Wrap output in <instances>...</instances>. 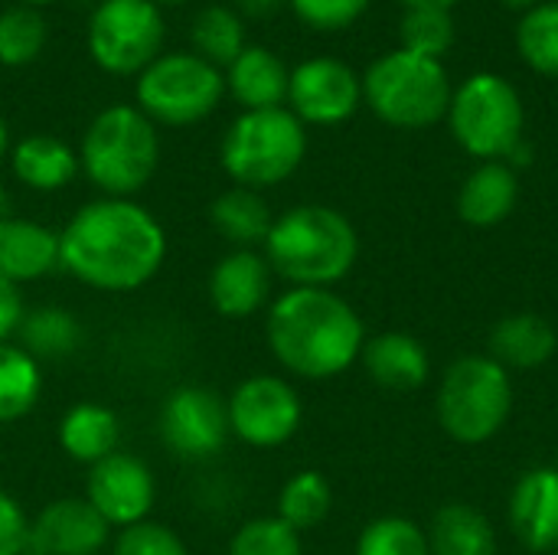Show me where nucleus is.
<instances>
[{"label":"nucleus","mask_w":558,"mask_h":555,"mask_svg":"<svg viewBox=\"0 0 558 555\" xmlns=\"http://www.w3.org/2000/svg\"><path fill=\"white\" fill-rule=\"evenodd\" d=\"M405 10H451L458 0H399Z\"/></svg>","instance_id":"obj_41"},{"label":"nucleus","mask_w":558,"mask_h":555,"mask_svg":"<svg viewBox=\"0 0 558 555\" xmlns=\"http://www.w3.org/2000/svg\"><path fill=\"white\" fill-rule=\"evenodd\" d=\"M82 324L69 307L43 304L26 307L13 343H20L33 360H65L82 347Z\"/></svg>","instance_id":"obj_27"},{"label":"nucleus","mask_w":558,"mask_h":555,"mask_svg":"<svg viewBox=\"0 0 558 555\" xmlns=\"http://www.w3.org/2000/svg\"><path fill=\"white\" fill-rule=\"evenodd\" d=\"M163 13L154 0H101L88 20V56L98 69L137 79L163 56Z\"/></svg>","instance_id":"obj_10"},{"label":"nucleus","mask_w":558,"mask_h":555,"mask_svg":"<svg viewBox=\"0 0 558 555\" xmlns=\"http://www.w3.org/2000/svg\"><path fill=\"white\" fill-rule=\"evenodd\" d=\"M363 105V79L337 56H314L291 69L284 108L307 128H333Z\"/></svg>","instance_id":"obj_13"},{"label":"nucleus","mask_w":558,"mask_h":555,"mask_svg":"<svg viewBox=\"0 0 558 555\" xmlns=\"http://www.w3.org/2000/svg\"><path fill=\"white\" fill-rule=\"evenodd\" d=\"M85 500L111 530H124L141 520H150V510L157 504V478L144 458L114 451L95 468H88Z\"/></svg>","instance_id":"obj_14"},{"label":"nucleus","mask_w":558,"mask_h":555,"mask_svg":"<svg viewBox=\"0 0 558 555\" xmlns=\"http://www.w3.org/2000/svg\"><path fill=\"white\" fill-rule=\"evenodd\" d=\"M356 555H432L428 533L405 517H379L356 540Z\"/></svg>","instance_id":"obj_33"},{"label":"nucleus","mask_w":558,"mask_h":555,"mask_svg":"<svg viewBox=\"0 0 558 555\" xmlns=\"http://www.w3.org/2000/svg\"><path fill=\"white\" fill-rule=\"evenodd\" d=\"M330 507H333L330 481L320 471H298L294 478L284 481L275 517L284 520L291 530L307 533V530H317L330 517Z\"/></svg>","instance_id":"obj_30"},{"label":"nucleus","mask_w":558,"mask_h":555,"mask_svg":"<svg viewBox=\"0 0 558 555\" xmlns=\"http://www.w3.org/2000/svg\"><path fill=\"white\" fill-rule=\"evenodd\" d=\"M520 59L546 79H558V0H546L520 16Z\"/></svg>","instance_id":"obj_32"},{"label":"nucleus","mask_w":558,"mask_h":555,"mask_svg":"<svg viewBox=\"0 0 558 555\" xmlns=\"http://www.w3.org/2000/svg\"><path fill=\"white\" fill-rule=\"evenodd\" d=\"M49 39V23L39 7L13 3L0 10V65L23 69L39 59Z\"/></svg>","instance_id":"obj_31"},{"label":"nucleus","mask_w":558,"mask_h":555,"mask_svg":"<svg viewBox=\"0 0 558 555\" xmlns=\"http://www.w3.org/2000/svg\"><path fill=\"white\" fill-rule=\"evenodd\" d=\"M23 314H26L23 288H16L13 281L0 275V343H10L16 337Z\"/></svg>","instance_id":"obj_39"},{"label":"nucleus","mask_w":558,"mask_h":555,"mask_svg":"<svg viewBox=\"0 0 558 555\" xmlns=\"http://www.w3.org/2000/svg\"><path fill=\"white\" fill-rule=\"evenodd\" d=\"M10 216H13V213H10V196H7V190L0 186V222L10 219Z\"/></svg>","instance_id":"obj_44"},{"label":"nucleus","mask_w":558,"mask_h":555,"mask_svg":"<svg viewBox=\"0 0 558 555\" xmlns=\"http://www.w3.org/2000/svg\"><path fill=\"white\" fill-rule=\"evenodd\" d=\"M226 555H304V543L301 533L291 530L284 520L255 517L232 533Z\"/></svg>","instance_id":"obj_35"},{"label":"nucleus","mask_w":558,"mask_h":555,"mask_svg":"<svg viewBox=\"0 0 558 555\" xmlns=\"http://www.w3.org/2000/svg\"><path fill=\"white\" fill-rule=\"evenodd\" d=\"M507 520L530 553L558 550V468L526 471L510 494Z\"/></svg>","instance_id":"obj_17"},{"label":"nucleus","mask_w":558,"mask_h":555,"mask_svg":"<svg viewBox=\"0 0 558 555\" xmlns=\"http://www.w3.org/2000/svg\"><path fill=\"white\" fill-rule=\"evenodd\" d=\"M226 95H232L242 111H262V108H281L288 101V82L291 69L284 59L265 46H245L232 65L222 69Z\"/></svg>","instance_id":"obj_20"},{"label":"nucleus","mask_w":558,"mask_h":555,"mask_svg":"<svg viewBox=\"0 0 558 555\" xmlns=\"http://www.w3.org/2000/svg\"><path fill=\"white\" fill-rule=\"evenodd\" d=\"M56 438L69 461L95 468L108 455L121 451V419L101 402H75L59 419Z\"/></svg>","instance_id":"obj_23"},{"label":"nucleus","mask_w":558,"mask_h":555,"mask_svg":"<svg viewBox=\"0 0 558 555\" xmlns=\"http://www.w3.org/2000/svg\"><path fill=\"white\" fill-rule=\"evenodd\" d=\"M190 39L196 56H203L216 69H226L245 49V20L235 13V7L209 3L196 13L190 26Z\"/></svg>","instance_id":"obj_29"},{"label":"nucleus","mask_w":558,"mask_h":555,"mask_svg":"<svg viewBox=\"0 0 558 555\" xmlns=\"http://www.w3.org/2000/svg\"><path fill=\"white\" fill-rule=\"evenodd\" d=\"M558 350L556 327L539 314H510L490 330V360L500 363L507 373L539 370L546 366Z\"/></svg>","instance_id":"obj_24"},{"label":"nucleus","mask_w":558,"mask_h":555,"mask_svg":"<svg viewBox=\"0 0 558 555\" xmlns=\"http://www.w3.org/2000/svg\"><path fill=\"white\" fill-rule=\"evenodd\" d=\"M78 167L101 196L134 200L160 167V131L137 105H108L82 134Z\"/></svg>","instance_id":"obj_4"},{"label":"nucleus","mask_w":558,"mask_h":555,"mask_svg":"<svg viewBox=\"0 0 558 555\" xmlns=\"http://www.w3.org/2000/svg\"><path fill=\"white\" fill-rule=\"evenodd\" d=\"M111 555H190V550L173 527L160 520H141L118 530L111 540Z\"/></svg>","instance_id":"obj_36"},{"label":"nucleus","mask_w":558,"mask_h":555,"mask_svg":"<svg viewBox=\"0 0 558 555\" xmlns=\"http://www.w3.org/2000/svg\"><path fill=\"white\" fill-rule=\"evenodd\" d=\"M134 105L157 128H190L219 108L226 79L196 52H163L134 79Z\"/></svg>","instance_id":"obj_9"},{"label":"nucleus","mask_w":558,"mask_h":555,"mask_svg":"<svg viewBox=\"0 0 558 555\" xmlns=\"http://www.w3.org/2000/svg\"><path fill=\"white\" fill-rule=\"evenodd\" d=\"M226 412H229L232 438L258 451L288 445L304 422V406L298 389L275 373H255L242 379L226 396Z\"/></svg>","instance_id":"obj_11"},{"label":"nucleus","mask_w":558,"mask_h":555,"mask_svg":"<svg viewBox=\"0 0 558 555\" xmlns=\"http://www.w3.org/2000/svg\"><path fill=\"white\" fill-rule=\"evenodd\" d=\"M43 396V363L20 343H0V425L26 419Z\"/></svg>","instance_id":"obj_28"},{"label":"nucleus","mask_w":558,"mask_h":555,"mask_svg":"<svg viewBox=\"0 0 558 555\" xmlns=\"http://www.w3.org/2000/svg\"><path fill=\"white\" fill-rule=\"evenodd\" d=\"M111 527L85 497H59L29 517V550L39 555H101Z\"/></svg>","instance_id":"obj_15"},{"label":"nucleus","mask_w":558,"mask_h":555,"mask_svg":"<svg viewBox=\"0 0 558 555\" xmlns=\"http://www.w3.org/2000/svg\"><path fill=\"white\" fill-rule=\"evenodd\" d=\"M10 147H13V137H10V124H7V118L0 114V167L10 160Z\"/></svg>","instance_id":"obj_42"},{"label":"nucleus","mask_w":558,"mask_h":555,"mask_svg":"<svg viewBox=\"0 0 558 555\" xmlns=\"http://www.w3.org/2000/svg\"><path fill=\"white\" fill-rule=\"evenodd\" d=\"M7 164L13 177L33 193H59L82 173L78 150L56 134H26L13 141Z\"/></svg>","instance_id":"obj_22"},{"label":"nucleus","mask_w":558,"mask_h":555,"mask_svg":"<svg viewBox=\"0 0 558 555\" xmlns=\"http://www.w3.org/2000/svg\"><path fill=\"white\" fill-rule=\"evenodd\" d=\"M275 288V272L258 249L226 252L206 281L209 304L226 321H248L258 311H268Z\"/></svg>","instance_id":"obj_16"},{"label":"nucleus","mask_w":558,"mask_h":555,"mask_svg":"<svg viewBox=\"0 0 558 555\" xmlns=\"http://www.w3.org/2000/svg\"><path fill=\"white\" fill-rule=\"evenodd\" d=\"M209 222L232 249H258L265 245L275 216L258 190L229 186L209 203Z\"/></svg>","instance_id":"obj_25"},{"label":"nucleus","mask_w":558,"mask_h":555,"mask_svg":"<svg viewBox=\"0 0 558 555\" xmlns=\"http://www.w3.org/2000/svg\"><path fill=\"white\" fill-rule=\"evenodd\" d=\"M288 7L304 26L320 33H337L353 26L366 13L369 0H288Z\"/></svg>","instance_id":"obj_37"},{"label":"nucleus","mask_w":558,"mask_h":555,"mask_svg":"<svg viewBox=\"0 0 558 555\" xmlns=\"http://www.w3.org/2000/svg\"><path fill=\"white\" fill-rule=\"evenodd\" d=\"M425 533L432 555H497V533L490 520L471 504H445Z\"/></svg>","instance_id":"obj_26"},{"label":"nucleus","mask_w":558,"mask_h":555,"mask_svg":"<svg viewBox=\"0 0 558 555\" xmlns=\"http://www.w3.org/2000/svg\"><path fill=\"white\" fill-rule=\"evenodd\" d=\"M553 555H558V550H556V553H553Z\"/></svg>","instance_id":"obj_48"},{"label":"nucleus","mask_w":558,"mask_h":555,"mask_svg":"<svg viewBox=\"0 0 558 555\" xmlns=\"http://www.w3.org/2000/svg\"><path fill=\"white\" fill-rule=\"evenodd\" d=\"M451 79L441 59L392 49L363 75V101L389 128L422 131L445 121L451 105Z\"/></svg>","instance_id":"obj_6"},{"label":"nucleus","mask_w":558,"mask_h":555,"mask_svg":"<svg viewBox=\"0 0 558 555\" xmlns=\"http://www.w3.org/2000/svg\"><path fill=\"white\" fill-rule=\"evenodd\" d=\"M520 200V177L504 160L477 164L458 190V216L474 229H494L507 222Z\"/></svg>","instance_id":"obj_21"},{"label":"nucleus","mask_w":558,"mask_h":555,"mask_svg":"<svg viewBox=\"0 0 558 555\" xmlns=\"http://www.w3.org/2000/svg\"><path fill=\"white\" fill-rule=\"evenodd\" d=\"M445 121L451 124L454 141L484 160H510L523 144L526 108L517 85L497 72H477L451 92Z\"/></svg>","instance_id":"obj_7"},{"label":"nucleus","mask_w":558,"mask_h":555,"mask_svg":"<svg viewBox=\"0 0 558 555\" xmlns=\"http://www.w3.org/2000/svg\"><path fill=\"white\" fill-rule=\"evenodd\" d=\"M29 550V517L23 504L0 491V555H23Z\"/></svg>","instance_id":"obj_38"},{"label":"nucleus","mask_w":558,"mask_h":555,"mask_svg":"<svg viewBox=\"0 0 558 555\" xmlns=\"http://www.w3.org/2000/svg\"><path fill=\"white\" fill-rule=\"evenodd\" d=\"M268 350L298 379L343 376L363 353L366 327L353 304L330 288H288L265 314Z\"/></svg>","instance_id":"obj_2"},{"label":"nucleus","mask_w":558,"mask_h":555,"mask_svg":"<svg viewBox=\"0 0 558 555\" xmlns=\"http://www.w3.org/2000/svg\"><path fill=\"white\" fill-rule=\"evenodd\" d=\"M167 262V232L137 200L98 196L59 229V268L105 294L150 285Z\"/></svg>","instance_id":"obj_1"},{"label":"nucleus","mask_w":558,"mask_h":555,"mask_svg":"<svg viewBox=\"0 0 558 555\" xmlns=\"http://www.w3.org/2000/svg\"><path fill=\"white\" fill-rule=\"evenodd\" d=\"M360 363H363L366 376L389 393L422 389L428 383V370H432L425 343L412 334H402V330L366 337Z\"/></svg>","instance_id":"obj_19"},{"label":"nucleus","mask_w":558,"mask_h":555,"mask_svg":"<svg viewBox=\"0 0 558 555\" xmlns=\"http://www.w3.org/2000/svg\"><path fill=\"white\" fill-rule=\"evenodd\" d=\"M281 7H288V0H235V13L245 20H268L275 16Z\"/></svg>","instance_id":"obj_40"},{"label":"nucleus","mask_w":558,"mask_h":555,"mask_svg":"<svg viewBox=\"0 0 558 555\" xmlns=\"http://www.w3.org/2000/svg\"><path fill=\"white\" fill-rule=\"evenodd\" d=\"M262 255L291 288H333L353 272L360 236L340 209L304 203L275 216Z\"/></svg>","instance_id":"obj_3"},{"label":"nucleus","mask_w":558,"mask_h":555,"mask_svg":"<svg viewBox=\"0 0 558 555\" xmlns=\"http://www.w3.org/2000/svg\"><path fill=\"white\" fill-rule=\"evenodd\" d=\"M154 3L160 7V3H186V0H154Z\"/></svg>","instance_id":"obj_46"},{"label":"nucleus","mask_w":558,"mask_h":555,"mask_svg":"<svg viewBox=\"0 0 558 555\" xmlns=\"http://www.w3.org/2000/svg\"><path fill=\"white\" fill-rule=\"evenodd\" d=\"M435 412L441 429L458 445L490 442L513 412L510 373L490 357H477V353L454 360L441 376Z\"/></svg>","instance_id":"obj_8"},{"label":"nucleus","mask_w":558,"mask_h":555,"mask_svg":"<svg viewBox=\"0 0 558 555\" xmlns=\"http://www.w3.org/2000/svg\"><path fill=\"white\" fill-rule=\"evenodd\" d=\"M507 10H520V13H526V10H533V7H539V3H546V0H500Z\"/></svg>","instance_id":"obj_43"},{"label":"nucleus","mask_w":558,"mask_h":555,"mask_svg":"<svg viewBox=\"0 0 558 555\" xmlns=\"http://www.w3.org/2000/svg\"><path fill=\"white\" fill-rule=\"evenodd\" d=\"M59 272V232L23 216L0 222V275L16 288Z\"/></svg>","instance_id":"obj_18"},{"label":"nucleus","mask_w":558,"mask_h":555,"mask_svg":"<svg viewBox=\"0 0 558 555\" xmlns=\"http://www.w3.org/2000/svg\"><path fill=\"white\" fill-rule=\"evenodd\" d=\"M556 468H558V464H556Z\"/></svg>","instance_id":"obj_49"},{"label":"nucleus","mask_w":558,"mask_h":555,"mask_svg":"<svg viewBox=\"0 0 558 555\" xmlns=\"http://www.w3.org/2000/svg\"><path fill=\"white\" fill-rule=\"evenodd\" d=\"M454 16L451 10H405L399 23V49H409L415 56L441 59L454 43Z\"/></svg>","instance_id":"obj_34"},{"label":"nucleus","mask_w":558,"mask_h":555,"mask_svg":"<svg viewBox=\"0 0 558 555\" xmlns=\"http://www.w3.org/2000/svg\"><path fill=\"white\" fill-rule=\"evenodd\" d=\"M16 3H26V7H46V3H52V0H16Z\"/></svg>","instance_id":"obj_45"},{"label":"nucleus","mask_w":558,"mask_h":555,"mask_svg":"<svg viewBox=\"0 0 558 555\" xmlns=\"http://www.w3.org/2000/svg\"><path fill=\"white\" fill-rule=\"evenodd\" d=\"M157 432L173 458L209 461L232 438L226 399L209 386H177L160 406Z\"/></svg>","instance_id":"obj_12"},{"label":"nucleus","mask_w":558,"mask_h":555,"mask_svg":"<svg viewBox=\"0 0 558 555\" xmlns=\"http://www.w3.org/2000/svg\"><path fill=\"white\" fill-rule=\"evenodd\" d=\"M23 555H39V553H33V550H26V553H23Z\"/></svg>","instance_id":"obj_47"},{"label":"nucleus","mask_w":558,"mask_h":555,"mask_svg":"<svg viewBox=\"0 0 558 555\" xmlns=\"http://www.w3.org/2000/svg\"><path fill=\"white\" fill-rule=\"evenodd\" d=\"M307 157V128L281 105L242 111L222 134L219 164L232 186L271 190L298 173Z\"/></svg>","instance_id":"obj_5"}]
</instances>
